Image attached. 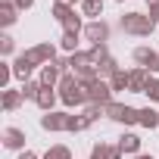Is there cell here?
<instances>
[{"mask_svg": "<svg viewBox=\"0 0 159 159\" xmlns=\"http://www.w3.org/2000/svg\"><path fill=\"white\" fill-rule=\"evenodd\" d=\"M147 84H150V78H147V69H134V72L128 75V88H131L134 94H143V91H147Z\"/></svg>", "mask_w": 159, "mask_h": 159, "instance_id": "8fae6325", "label": "cell"}, {"mask_svg": "<svg viewBox=\"0 0 159 159\" xmlns=\"http://www.w3.org/2000/svg\"><path fill=\"white\" fill-rule=\"evenodd\" d=\"M81 13L91 16V19L100 16V13H103V0H84V3H81Z\"/></svg>", "mask_w": 159, "mask_h": 159, "instance_id": "ac0fdd59", "label": "cell"}, {"mask_svg": "<svg viewBox=\"0 0 159 159\" xmlns=\"http://www.w3.org/2000/svg\"><path fill=\"white\" fill-rule=\"evenodd\" d=\"M143 94H147L150 100H159V81H156V78H153V81L147 84V91H143Z\"/></svg>", "mask_w": 159, "mask_h": 159, "instance_id": "4316f807", "label": "cell"}, {"mask_svg": "<svg viewBox=\"0 0 159 159\" xmlns=\"http://www.w3.org/2000/svg\"><path fill=\"white\" fill-rule=\"evenodd\" d=\"M72 13H75V10H72V7H66V3H56V7H53V19H56V22H66Z\"/></svg>", "mask_w": 159, "mask_h": 159, "instance_id": "603a6c76", "label": "cell"}, {"mask_svg": "<svg viewBox=\"0 0 159 159\" xmlns=\"http://www.w3.org/2000/svg\"><path fill=\"white\" fill-rule=\"evenodd\" d=\"M150 19L159 22V0H153V3H150Z\"/></svg>", "mask_w": 159, "mask_h": 159, "instance_id": "83f0119b", "label": "cell"}, {"mask_svg": "<svg viewBox=\"0 0 159 159\" xmlns=\"http://www.w3.org/2000/svg\"><path fill=\"white\" fill-rule=\"evenodd\" d=\"M19 159H38V156H34L31 150H22V153H19Z\"/></svg>", "mask_w": 159, "mask_h": 159, "instance_id": "f546056e", "label": "cell"}, {"mask_svg": "<svg viewBox=\"0 0 159 159\" xmlns=\"http://www.w3.org/2000/svg\"><path fill=\"white\" fill-rule=\"evenodd\" d=\"M41 81H34V78H31V81H22V97L25 100H38V94H41Z\"/></svg>", "mask_w": 159, "mask_h": 159, "instance_id": "2e32d148", "label": "cell"}, {"mask_svg": "<svg viewBox=\"0 0 159 159\" xmlns=\"http://www.w3.org/2000/svg\"><path fill=\"white\" fill-rule=\"evenodd\" d=\"M22 100H25V97H22V91H10V88H7V91H3V100H0V103H3V109H7V112H13V109H19V103H22Z\"/></svg>", "mask_w": 159, "mask_h": 159, "instance_id": "4fadbf2b", "label": "cell"}, {"mask_svg": "<svg viewBox=\"0 0 159 159\" xmlns=\"http://www.w3.org/2000/svg\"><path fill=\"white\" fill-rule=\"evenodd\" d=\"M3 147L7 150H22L25 147V131H19V128H3Z\"/></svg>", "mask_w": 159, "mask_h": 159, "instance_id": "30bf717a", "label": "cell"}, {"mask_svg": "<svg viewBox=\"0 0 159 159\" xmlns=\"http://www.w3.org/2000/svg\"><path fill=\"white\" fill-rule=\"evenodd\" d=\"M16 50V41L10 38V34H0V53H3V56H10Z\"/></svg>", "mask_w": 159, "mask_h": 159, "instance_id": "484cf974", "label": "cell"}, {"mask_svg": "<svg viewBox=\"0 0 159 159\" xmlns=\"http://www.w3.org/2000/svg\"><path fill=\"white\" fill-rule=\"evenodd\" d=\"M109 88H112V91H122V88H128V75H125L122 69H119V72L109 78Z\"/></svg>", "mask_w": 159, "mask_h": 159, "instance_id": "44dd1931", "label": "cell"}, {"mask_svg": "<svg viewBox=\"0 0 159 159\" xmlns=\"http://www.w3.org/2000/svg\"><path fill=\"white\" fill-rule=\"evenodd\" d=\"M119 156H122V150L119 147H106V143L94 147V153H91V159H119Z\"/></svg>", "mask_w": 159, "mask_h": 159, "instance_id": "9a60e30c", "label": "cell"}, {"mask_svg": "<svg viewBox=\"0 0 159 159\" xmlns=\"http://www.w3.org/2000/svg\"><path fill=\"white\" fill-rule=\"evenodd\" d=\"M119 3H122V0H119Z\"/></svg>", "mask_w": 159, "mask_h": 159, "instance_id": "836d02e7", "label": "cell"}, {"mask_svg": "<svg viewBox=\"0 0 159 159\" xmlns=\"http://www.w3.org/2000/svg\"><path fill=\"white\" fill-rule=\"evenodd\" d=\"M56 3H66V7H72V3H84V0H56Z\"/></svg>", "mask_w": 159, "mask_h": 159, "instance_id": "4dcf8cb0", "label": "cell"}, {"mask_svg": "<svg viewBox=\"0 0 159 159\" xmlns=\"http://www.w3.org/2000/svg\"><path fill=\"white\" fill-rule=\"evenodd\" d=\"M44 159H72V153H69V147H50L44 153Z\"/></svg>", "mask_w": 159, "mask_h": 159, "instance_id": "ffe728a7", "label": "cell"}, {"mask_svg": "<svg viewBox=\"0 0 159 159\" xmlns=\"http://www.w3.org/2000/svg\"><path fill=\"white\" fill-rule=\"evenodd\" d=\"M153 25H156V22H153L150 16H140V13H128V16H122V28H125L128 34H137V38L150 34Z\"/></svg>", "mask_w": 159, "mask_h": 159, "instance_id": "7a4b0ae2", "label": "cell"}, {"mask_svg": "<svg viewBox=\"0 0 159 159\" xmlns=\"http://www.w3.org/2000/svg\"><path fill=\"white\" fill-rule=\"evenodd\" d=\"M62 28H66V31H72V34H78V31H81V16H78V13H72V16L62 22Z\"/></svg>", "mask_w": 159, "mask_h": 159, "instance_id": "7402d4cb", "label": "cell"}, {"mask_svg": "<svg viewBox=\"0 0 159 159\" xmlns=\"http://www.w3.org/2000/svg\"><path fill=\"white\" fill-rule=\"evenodd\" d=\"M38 81H41L44 88H56V84L62 81V69H59L56 62H47V66L41 69V78H38Z\"/></svg>", "mask_w": 159, "mask_h": 159, "instance_id": "ba28073f", "label": "cell"}, {"mask_svg": "<svg viewBox=\"0 0 159 159\" xmlns=\"http://www.w3.org/2000/svg\"><path fill=\"white\" fill-rule=\"evenodd\" d=\"M134 59H137L140 69H147V72H159V53H153L150 47H137V50H134Z\"/></svg>", "mask_w": 159, "mask_h": 159, "instance_id": "8992f818", "label": "cell"}, {"mask_svg": "<svg viewBox=\"0 0 159 159\" xmlns=\"http://www.w3.org/2000/svg\"><path fill=\"white\" fill-rule=\"evenodd\" d=\"M84 38H88L94 47H97V44H106V41H109V25H106V22H91V25L84 28Z\"/></svg>", "mask_w": 159, "mask_h": 159, "instance_id": "52a82bcc", "label": "cell"}, {"mask_svg": "<svg viewBox=\"0 0 159 159\" xmlns=\"http://www.w3.org/2000/svg\"><path fill=\"white\" fill-rule=\"evenodd\" d=\"M56 88H59V97H62L66 106H81V103H88V91H84V84L78 81L75 75H62V81H59Z\"/></svg>", "mask_w": 159, "mask_h": 159, "instance_id": "6da1fadb", "label": "cell"}, {"mask_svg": "<svg viewBox=\"0 0 159 159\" xmlns=\"http://www.w3.org/2000/svg\"><path fill=\"white\" fill-rule=\"evenodd\" d=\"M13 72H16V78H19V81H31L34 62H31L25 53H19V56H16V62H13Z\"/></svg>", "mask_w": 159, "mask_h": 159, "instance_id": "9c48e42d", "label": "cell"}, {"mask_svg": "<svg viewBox=\"0 0 159 159\" xmlns=\"http://www.w3.org/2000/svg\"><path fill=\"white\" fill-rule=\"evenodd\" d=\"M25 56H28L34 66H47V62L56 59V47H53V44H38V47L25 50Z\"/></svg>", "mask_w": 159, "mask_h": 159, "instance_id": "3957f363", "label": "cell"}, {"mask_svg": "<svg viewBox=\"0 0 159 159\" xmlns=\"http://www.w3.org/2000/svg\"><path fill=\"white\" fill-rule=\"evenodd\" d=\"M137 159H153V156H137Z\"/></svg>", "mask_w": 159, "mask_h": 159, "instance_id": "1f68e13d", "label": "cell"}, {"mask_svg": "<svg viewBox=\"0 0 159 159\" xmlns=\"http://www.w3.org/2000/svg\"><path fill=\"white\" fill-rule=\"evenodd\" d=\"M137 122H140L143 128H156V125H159V116H156L153 109H137Z\"/></svg>", "mask_w": 159, "mask_h": 159, "instance_id": "e0dca14e", "label": "cell"}, {"mask_svg": "<svg viewBox=\"0 0 159 159\" xmlns=\"http://www.w3.org/2000/svg\"><path fill=\"white\" fill-rule=\"evenodd\" d=\"M116 72H119V66H116V59H109V56H106V59H103V62L97 66V75H100V78H106V75L112 78Z\"/></svg>", "mask_w": 159, "mask_h": 159, "instance_id": "d6986e66", "label": "cell"}, {"mask_svg": "<svg viewBox=\"0 0 159 159\" xmlns=\"http://www.w3.org/2000/svg\"><path fill=\"white\" fill-rule=\"evenodd\" d=\"M62 50H69V53H75V47H78V34H72V31H62Z\"/></svg>", "mask_w": 159, "mask_h": 159, "instance_id": "cb8c5ba5", "label": "cell"}, {"mask_svg": "<svg viewBox=\"0 0 159 159\" xmlns=\"http://www.w3.org/2000/svg\"><path fill=\"white\" fill-rule=\"evenodd\" d=\"M106 116L116 119V122H122V125H134V122H137V109L122 106V103H109V106H106Z\"/></svg>", "mask_w": 159, "mask_h": 159, "instance_id": "277c9868", "label": "cell"}, {"mask_svg": "<svg viewBox=\"0 0 159 159\" xmlns=\"http://www.w3.org/2000/svg\"><path fill=\"white\" fill-rule=\"evenodd\" d=\"M119 150L122 153H137L140 150V137L137 134H122L119 137Z\"/></svg>", "mask_w": 159, "mask_h": 159, "instance_id": "5bb4252c", "label": "cell"}, {"mask_svg": "<svg viewBox=\"0 0 159 159\" xmlns=\"http://www.w3.org/2000/svg\"><path fill=\"white\" fill-rule=\"evenodd\" d=\"M147 3H153V0H147Z\"/></svg>", "mask_w": 159, "mask_h": 159, "instance_id": "d6a6232c", "label": "cell"}, {"mask_svg": "<svg viewBox=\"0 0 159 159\" xmlns=\"http://www.w3.org/2000/svg\"><path fill=\"white\" fill-rule=\"evenodd\" d=\"M34 0H16V10H31Z\"/></svg>", "mask_w": 159, "mask_h": 159, "instance_id": "f1b7e54d", "label": "cell"}, {"mask_svg": "<svg viewBox=\"0 0 159 159\" xmlns=\"http://www.w3.org/2000/svg\"><path fill=\"white\" fill-rule=\"evenodd\" d=\"M56 88H41V94H38V106L44 109V112H53V103H56V94H53Z\"/></svg>", "mask_w": 159, "mask_h": 159, "instance_id": "7c38bea8", "label": "cell"}, {"mask_svg": "<svg viewBox=\"0 0 159 159\" xmlns=\"http://www.w3.org/2000/svg\"><path fill=\"white\" fill-rule=\"evenodd\" d=\"M0 22L10 28V25L16 22V7H0Z\"/></svg>", "mask_w": 159, "mask_h": 159, "instance_id": "d4e9b609", "label": "cell"}, {"mask_svg": "<svg viewBox=\"0 0 159 159\" xmlns=\"http://www.w3.org/2000/svg\"><path fill=\"white\" fill-rule=\"evenodd\" d=\"M44 131H69V112H47L41 119Z\"/></svg>", "mask_w": 159, "mask_h": 159, "instance_id": "5b68a950", "label": "cell"}]
</instances>
